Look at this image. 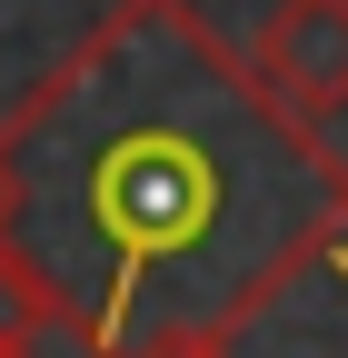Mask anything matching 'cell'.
<instances>
[{
	"label": "cell",
	"instance_id": "1",
	"mask_svg": "<svg viewBox=\"0 0 348 358\" xmlns=\"http://www.w3.org/2000/svg\"><path fill=\"white\" fill-rule=\"evenodd\" d=\"M0 249L80 358H239L348 249V150L199 0H110L0 110Z\"/></svg>",
	"mask_w": 348,
	"mask_h": 358
},
{
	"label": "cell",
	"instance_id": "2",
	"mask_svg": "<svg viewBox=\"0 0 348 358\" xmlns=\"http://www.w3.org/2000/svg\"><path fill=\"white\" fill-rule=\"evenodd\" d=\"M249 70L279 90L298 120H338L348 110V0H269V20L249 40Z\"/></svg>",
	"mask_w": 348,
	"mask_h": 358
},
{
	"label": "cell",
	"instance_id": "3",
	"mask_svg": "<svg viewBox=\"0 0 348 358\" xmlns=\"http://www.w3.org/2000/svg\"><path fill=\"white\" fill-rule=\"evenodd\" d=\"M40 338H50V319H40L30 279L10 268V249H0V358H40Z\"/></svg>",
	"mask_w": 348,
	"mask_h": 358
}]
</instances>
